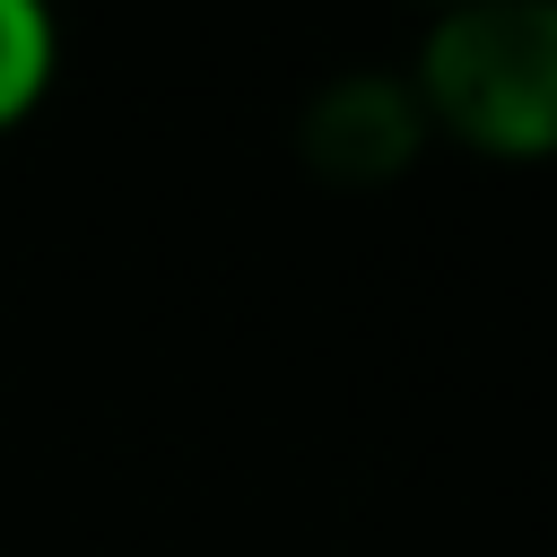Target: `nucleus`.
I'll return each mask as SVG.
<instances>
[{
	"instance_id": "f257e3e1",
	"label": "nucleus",
	"mask_w": 557,
	"mask_h": 557,
	"mask_svg": "<svg viewBox=\"0 0 557 557\" xmlns=\"http://www.w3.org/2000/svg\"><path fill=\"white\" fill-rule=\"evenodd\" d=\"M426 139L487 165L557 157V0H453L418 26V61L400 70Z\"/></svg>"
},
{
	"instance_id": "7ed1b4c3",
	"label": "nucleus",
	"mask_w": 557,
	"mask_h": 557,
	"mask_svg": "<svg viewBox=\"0 0 557 557\" xmlns=\"http://www.w3.org/2000/svg\"><path fill=\"white\" fill-rule=\"evenodd\" d=\"M61 87V9L52 0H0V139L26 131Z\"/></svg>"
},
{
	"instance_id": "f03ea898",
	"label": "nucleus",
	"mask_w": 557,
	"mask_h": 557,
	"mask_svg": "<svg viewBox=\"0 0 557 557\" xmlns=\"http://www.w3.org/2000/svg\"><path fill=\"white\" fill-rule=\"evenodd\" d=\"M296 148H305V165L322 183H348V191L357 183H392V174L418 165L426 113H418L400 70H339V78L313 87V104L296 122Z\"/></svg>"
},
{
	"instance_id": "20e7f679",
	"label": "nucleus",
	"mask_w": 557,
	"mask_h": 557,
	"mask_svg": "<svg viewBox=\"0 0 557 557\" xmlns=\"http://www.w3.org/2000/svg\"><path fill=\"white\" fill-rule=\"evenodd\" d=\"M409 9H426V17H435V9H453V0H409Z\"/></svg>"
}]
</instances>
